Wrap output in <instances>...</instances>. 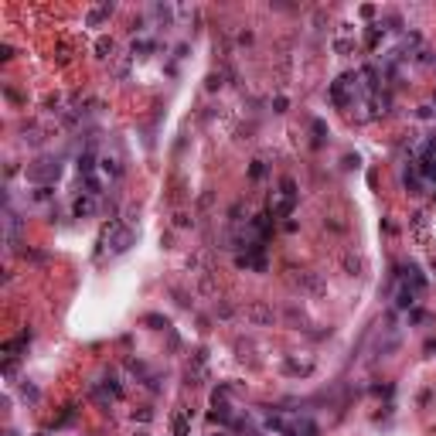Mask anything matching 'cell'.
Returning <instances> with one entry per match:
<instances>
[{"mask_svg":"<svg viewBox=\"0 0 436 436\" xmlns=\"http://www.w3.org/2000/svg\"><path fill=\"white\" fill-rule=\"evenodd\" d=\"M58 171H61L58 160H38L34 167H27V177H31V181H55Z\"/></svg>","mask_w":436,"mask_h":436,"instance_id":"1","label":"cell"},{"mask_svg":"<svg viewBox=\"0 0 436 436\" xmlns=\"http://www.w3.org/2000/svg\"><path fill=\"white\" fill-rule=\"evenodd\" d=\"M92 211H95V198H92V194L75 201V215H78V218H82V215H92Z\"/></svg>","mask_w":436,"mask_h":436,"instance_id":"2","label":"cell"},{"mask_svg":"<svg viewBox=\"0 0 436 436\" xmlns=\"http://www.w3.org/2000/svg\"><path fill=\"white\" fill-rule=\"evenodd\" d=\"M130 242H133V232H119V235H116V242H113V252L130 249Z\"/></svg>","mask_w":436,"mask_h":436,"instance_id":"3","label":"cell"},{"mask_svg":"<svg viewBox=\"0 0 436 436\" xmlns=\"http://www.w3.org/2000/svg\"><path fill=\"white\" fill-rule=\"evenodd\" d=\"M109 14H113V7H99V10H92V14H89V24H92V27H95L99 20H106V17H109Z\"/></svg>","mask_w":436,"mask_h":436,"instance_id":"4","label":"cell"},{"mask_svg":"<svg viewBox=\"0 0 436 436\" xmlns=\"http://www.w3.org/2000/svg\"><path fill=\"white\" fill-rule=\"evenodd\" d=\"M174 436H188V416L174 419Z\"/></svg>","mask_w":436,"mask_h":436,"instance_id":"5","label":"cell"},{"mask_svg":"<svg viewBox=\"0 0 436 436\" xmlns=\"http://www.w3.org/2000/svg\"><path fill=\"white\" fill-rule=\"evenodd\" d=\"M252 317H256V321H273V314H269L266 307H252Z\"/></svg>","mask_w":436,"mask_h":436,"instance_id":"6","label":"cell"}]
</instances>
